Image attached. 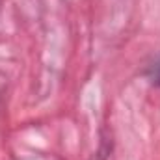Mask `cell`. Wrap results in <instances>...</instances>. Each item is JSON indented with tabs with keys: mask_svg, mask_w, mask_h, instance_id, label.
Returning a JSON list of instances; mask_svg holds the SVG:
<instances>
[{
	"mask_svg": "<svg viewBox=\"0 0 160 160\" xmlns=\"http://www.w3.org/2000/svg\"><path fill=\"white\" fill-rule=\"evenodd\" d=\"M147 77H149V80H151L157 88H160V56L153 62V65H149Z\"/></svg>",
	"mask_w": 160,
	"mask_h": 160,
	"instance_id": "cell-1",
	"label": "cell"
}]
</instances>
